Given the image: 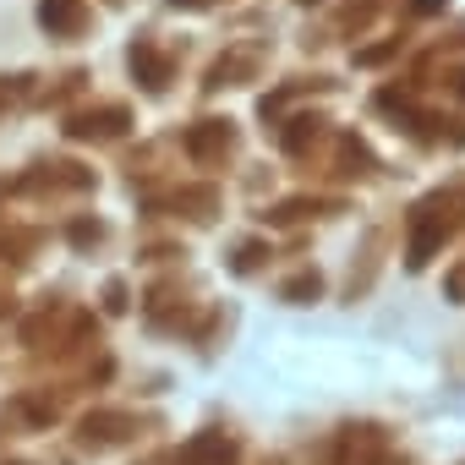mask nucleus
<instances>
[{
    "instance_id": "f257e3e1",
    "label": "nucleus",
    "mask_w": 465,
    "mask_h": 465,
    "mask_svg": "<svg viewBox=\"0 0 465 465\" xmlns=\"http://www.w3.org/2000/svg\"><path fill=\"white\" fill-rule=\"evenodd\" d=\"M39 17H45V23H55V28H72V23H77V6H72V0H45Z\"/></svg>"
},
{
    "instance_id": "f03ea898",
    "label": "nucleus",
    "mask_w": 465,
    "mask_h": 465,
    "mask_svg": "<svg viewBox=\"0 0 465 465\" xmlns=\"http://www.w3.org/2000/svg\"><path fill=\"white\" fill-rule=\"evenodd\" d=\"M443 6V0H416V12H438Z\"/></svg>"
},
{
    "instance_id": "7ed1b4c3",
    "label": "nucleus",
    "mask_w": 465,
    "mask_h": 465,
    "mask_svg": "<svg viewBox=\"0 0 465 465\" xmlns=\"http://www.w3.org/2000/svg\"><path fill=\"white\" fill-rule=\"evenodd\" d=\"M175 6H181V0H175ZM186 6H197V0H186Z\"/></svg>"
}]
</instances>
